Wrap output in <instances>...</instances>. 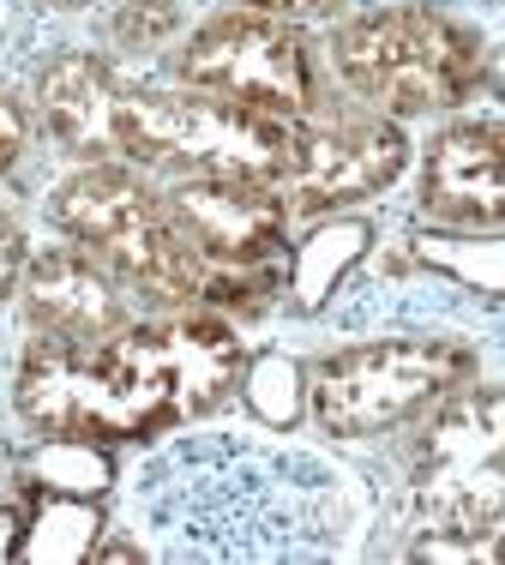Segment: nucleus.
Returning <instances> with one entry per match:
<instances>
[{
	"mask_svg": "<svg viewBox=\"0 0 505 565\" xmlns=\"http://www.w3.org/2000/svg\"><path fill=\"white\" fill-rule=\"evenodd\" d=\"M31 493V518H24V542L19 559H43V565H78L97 554L103 542V505L85 493H49V488H24Z\"/></svg>",
	"mask_w": 505,
	"mask_h": 565,
	"instance_id": "nucleus-16",
	"label": "nucleus"
},
{
	"mask_svg": "<svg viewBox=\"0 0 505 565\" xmlns=\"http://www.w3.org/2000/svg\"><path fill=\"white\" fill-rule=\"evenodd\" d=\"M36 145H43V120H36L31 85L0 78V181H12V174L31 163Z\"/></svg>",
	"mask_w": 505,
	"mask_h": 565,
	"instance_id": "nucleus-22",
	"label": "nucleus"
},
{
	"mask_svg": "<svg viewBox=\"0 0 505 565\" xmlns=\"http://www.w3.org/2000/svg\"><path fill=\"white\" fill-rule=\"evenodd\" d=\"M163 78L277 120H301L325 97V66H319L313 36L301 24L265 19L247 7H217L193 19V31L163 55Z\"/></svg>",
	"mask_w": 505,
	"mask_h": 565,
	"instance_id": "nucleus-8",
	"label": "nucleus"
},
{
	"mask_svg": "<svg viewBox=\"0 0 505 565\" xmlns=\"http://www.w3.org/2000/svg\"><path fill=\"white\" fill-rule=\"evenodd\" d=\"M121 73L103 49H55L31 73V103L43 139L66 163H115V97Z\"/></svg>",
	"mask_w": 505,
	"mask_h": 565,
	"instance_id": "nucleus-13",
	"label": "nucleus"
},
{
	"mask_svg": "<svg viewBox=\"0 0 505 565\" xmlns=\"http://www.w3.org/2000/svg\"><path fill=\"white\" fill-rule=\"evenodd\" d=\"M223 7H247V12H265V19H283V24H301V31H313V24L350 19V12L367 7V0H223Z\"/></svg>",
	"mask_w": 505,
	"mask_h": 565,
	"instance_id": "nucleus-23",
	"label": "nucleus"
},
{
	"mask_svg": "<svg viewBox=\"0 0 505 565\" xmlns=\"http://www.w3.org/2000/svg\"><path fill=\"white\" fill-rule=\"evenodd\" d=\"M198 301L217 307L223 319H235V326H247V319H265L271 307H283V259L205 271V289H198Z\"/></svg>",
	"mask_w": 505,
	"mask_h": 565,
	"instance_id": "nucleus-20",
	"label": "nucleus"
},
{
	"mask_svg": "<svg viewBox=\"0 0 505 565\" xmlns=\"http://www.w3.org/2000/svg\"><path fill=\"white\" fill-rule=\"evenodd\" d=\"M43 223L121 277L144 313L193 307L205 289V259L169 217L163 181L132 163H73L43 193Z\"/></svg>",
	"mask_w": 505,
	"mask_h": 565,
	"instance_id": "nucleus-4",
	"label": "nucleus"
},
{
	"mask_svg": "<svg viewBox=\"0 0 505 565\" xmlns=\"http://www.w3.org/2000/svg\"><path fill=\"white\" fill-rule=\"evenodd\" d=\"M24 259H31V241H24V228L12 223V211L0 205V307H7V301H12V289H19Z\"/></svg>",
	"mask_w": 505,
	"mask_h": 565,
	"instance_id": "nucleus-24",
	"label": "nucleus"
},
{
	"mask_svg": "<svg viewBox=\"0 0 505 565\" xmlns=\"http://www.w3.org/2000/svg\"><path fill=\"white\" fill-rule=\"evenodd\" d=\"M397 511L416 530H505V385H458L404 427Z\"/></svg>",
	"mask_w": 505,
	"mask_h": 565,
	"instance_id": "nucleus-7",
	"label": "nucleus"
},
{
	"mask_svg": "<svg viewBox=\"0 0 505 565\" xmlns=\"http://www.w3.org/2000/svg\"><path fill=\"white\" fill-rule=\"evenodd\" d=\"M12 307L24 319V338H61V343H103L144 313L127 282L103 271L73 241H55V247L24 259Z\"/></svg>",
	"mask_w": 505,
	"mask_h": 565,
	"instance_id": "nucleus-12",
	"label": "nucleus"
},
{
	"mask_svg": "<svg viewBox=\"0 0 505 565\" xmlns=\"http://www.w3.org/2000/svg\"><path fill=\"white\" fill-rule=\"evenodd\" d=\"M163 205L205 259V271L229 265H271L289 253V193L271 181H223V174H181L163 181Z\"/></svg>",
	"mask_w": 505,
	"mask_h": 565,
	"instance_id": "nucleus-10",
	"label": "nucleus"
},
{
	"mask_svg": "<svg viewBox=\"0 0 505 565\" xmlns=\"http://www.w3.org/2000/svg\"><path fill=\"white\" fill-rule=\"evenodd\" d=\"M247 367V338L217 307H151L103 343L24 338L12 361V415L31 439L157 446L217 415Z\"/></svg>",
	"mask_w": 505,
	"mask_h": 565,
	"instance_id": "nucleus-2",
	"label": "nucleus"
},
{
	"mask_svg": "<svg viewBox=\"0 0 505 565\" xmlns=\"http://www.w3.org/2000/svg\"><path fill=\"white\" fill-rule=\"evenodd\" d=\"M416 163V139L404 120L355 103L350 90H325L308 115L296 120V169L283 193L301 223L362 211L385 199Z\"/></svg>",
	"mask_w": 505,
	"mask_h": 565,
	"instance_id": "nucleus-9",
	"label": "nucleus"
},
{
	"mask_svg": "<svg viewBox=\"0 0 505 565\" xmlns=\"http://www.w3.org/2000/svg\"><path fill=\"white\" fill-rule=\"evenodd\" d=\"M404 559H421V565H505V530H463V523L416 530L409 547H404Z\"/></svg>",
	"mask_w": 505,
	"mask_h": 565,
	"instance_id": "nucleus-21",
	"label": "nucleus"
},
{
	"mask_svg": "<svg viewBox=\"0 0 505 565\" xmlns=\"http://www.w3.org/2000/svg\"><path fill=\"white\" fill-rule=\"evenodd\" d=\"M235 397H241V409L259 427L296 434V427L308 422V367H301L296 355H283V349H259V355H247Z\"/></svg>",
	"mask_w": 505,
	"mask_h": 565,
	"instance_id": "nucleus-19",
	"label": "nucleus"
},
{
	"mask_svg": "<svg viewBox=\"0 0 505 565\" xmlns=\"http://www.w3.org/2000/svg\"><path fill=\"white\" fill-rule=\"evenodd\" d=\"M475 373H482L475 338L440 326L343 343L308 361V422L331 446H379L458 385H470Z\"/></svg>",
	"mask_w": 505,
	"mask_h": 565,
	"instance_id": "nucleus-6",
	"label": "nucleus"
},
{
	"mask_svg": "<svg viewBox=\"0 0 505 565\" xmlns=\"http://www.w3.org/2000/svg\"><path fill=\"white\" fill-rule=\"evenodd\" d=\"M19 7L43 12V19H61V12H97V7H109V0H19Z\"/></svg>",
	"mask_w": 505,
	"mask_h": 565,
	"instance_id": "nucleus-26",
	"label": "nucleus"
},
{
	"mask_svg": "<svg viewBox=\"0 0 505 565\" xmlns=\"http://www.w3.org/2000/svg\"><path fill=\"white\" fill-rule=\"evenodd\" d=\"M19 481L24 488H49V493H85V500H103V493L121 481L115 469V446H97V439H31V451L19 457Z\"/></svg>",
	"mask_w": 505,
	"mask_h": 565,
	"instance_id": "nucleus-17",
	"label": "nucleus"
},
{
	"mask_svg": "<svg viewBox=\"0 0 505 565\" xmlns=\"http://www.w3.org/2000/svg\"><path fill=\"white\" fill-rule=\"evenodd\" d=\"M325 73L391 120H445L487 90L494 43L445 0H367L325 24Z\"/></svg>",
	"mask_w": 505,
	"mask_h": 565,
	"instance_id": "nucleus-3",
	"label": "nucleus"
},
{
	"mask_svg": "<svg viewBox=\"0 0 505 565\" xmlns=\"http://www.w3.org/2000/svg\"><path fill=\"white\" fill-rule=\"evenodd\" d=\"M115 163H132L157 181L223 174V181L283 186L296 169V120L241 109L229 97L175 85V78L121 73L115 97Z\"/></svg>",
	"mask_w": 505,
	"mask_h": 565,
	"instance_id": "nucleus-5",
	"label": "nucleus"
},
{
	"mask_svg": "<svg viewBox=\"0 0 505 565\" xmlns=\"http://www.w3.org/2000/svg\"><path fill=\"white\" fill-rule=\"evenodd\" d=\"M391 253L440 282V295H463L470 307H505V228H440L404 223L391 235Z\"/></svg>",
	"mask_w": 505,
	"mask_h": 565,
	"instance_id": "nucleus-14",
	"label": "nucleus"
},
{
	"mask_svg": "<svg viewBox=\"0 0 505 565\" xmlns=\"http://www.w3.org/2000/svg\"><path fill=\"white\" fill-rule=\"evenodd\" d=\"M121 523L169 565L355 559L374 488L277 427H181L121 476Z\"/></svg>",
	"mask_w": 505,
	"mask_h": 565,
	"instance_id": "nucleus-1",
	"label": "nucleus"
},
{
	"mask_svg": "<svg viewBox=\"0 0 505 565\" xmlns=\"http://www.w3.org/2000/svg\"><path fill=\"white\" fill-rule=\"evenodd\" d=\"M19 542H24V511L0 505V559H19Z\"/></svg>",
	"mask_w": 505,
	"mask_h": 565,
	"instance_id": "nucleus-25",
	"label": "nucleus"
},
{
	"mask_svg": "<svg viewBox=\"0 0 505 565\" xmlns=\"http://www.w3.org/2000/svg\"><path fill=\"white\" fill-rule=\"evenodd\" d=\"M475 7H505V0H475Z\"/></svg>",
	"mask_w": 505,
	"mask_h": 565,
	"instance_id": "nucleus-28",
	"label": "nucleus"
},
{
	"mask_svg": "<svg viewBox=\"0 0 505 565\" xmlns=\"http://www.w3.org/2000/svg\"><path fill=\"white\" fill-rule=\"evenodd\" d=\"M379 247V223L362 211H337V217H313L308 235L289 241L283 253V307L289 313H325L350 277L367 265Z\"/></svg>",
	"mask_w": 505,
	"mask_h": 565,
	"instance_id": "nucleus-15",
	"label": "nucleus"
},
{
	"mask_svg": "<svg viewBox=\"0 0 505 565\" xmlns=\"http://www.w3.org/2000/svg\"><path fill=\"white\" fill-rule=\"evenodd\" d=\"M487 90H494V97L505 103V49L494 55V66H487Z\"/></svg>",
	"mask_w": 505,
	"mask_h": 565,
	"instance_id": "nucleus-27",
	"label": "nucleus"
},
{
	"mask_svg": "<svg viewBox=\"0 0 505 565\" xmlns=\"http://www.w3.org/2000/svg\"><path fill=\"white\" fill-rule=\"evenodd\" d=\"M416 217L440 228H505V115L458 109L428 132Z\"/></svg>",
	"mask_w": 505,
	"mask_h": 565,
	"instance_id": "nucleus-11",
	"label": "nucleus"
},
{
	"mask_svg": "<svg viewBox=\"0 0 505 565\" xmlns=\"http://www.w3.org/2000/svg\"><path fill=\"white\" fill-rule=\"evenodd\" d=\"M103 12V55L115 66L121 61H163L181 36L193 31L187 0H109Z\"/></svg>",
	"mask_w": 505,
	"mask_h": 565,
	"instance_id": "nucleus-18",
	"label": "nucleus"
}]
</instances>
